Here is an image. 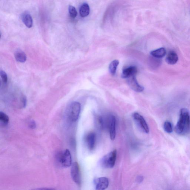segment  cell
Wrapping results in <instances>:
<instances>
[{"instance_id": "7402d4cb", "label": "cell", "mask_w": 190, "mask_h": 190, "mask_svg": "<svg viewBox=\"0 0 190 190\" xmlns=\"http://www.w3.org/2000/svg\"><path fill=\"white\" fill-rule=\"evenodd\" d=\"M29 125V127L31 129H34L36 127V124L35 122L33 120H31L30 122Z\"/></svg>"}, {"instance_id": "3957f363", "label": "cell", "mask_w": 190, "mask_h": 190, "mask_svg": "<svg viewBox=\"0 0 190 190\" xmlns=\"http://www.w3.org/2000/svg\"><path fill=\"white\" fill-rule=\"evenodd\" d=\"M117 157V151L114 150L103 157L100 161L102 167L105 168H113L115 165Z\"/></svg>"}, {"instance_id": "52a82bcc", "label": "cell", "mask_w": 190, "mask_h": 190, "mask_svg": "<svg viewBox=\"0 0 190 190\" xmlns=\"http://www.w3.org/2000/svg\"><path fill=\"white\" fill-rule=\"evenodd\" d=\"M127 82L130 87L136 92H141L144 90V88L138 83L135 75H132L127 78Z\"/></svg>"}, {"instance_id": "603a6c76", "label": "cell", "mask_w": 190, "mask_h": 190, "mask_svg": "<svg viewBox=\"0 0 190 190\" xmlns=\"http://www.w3.org/2000/svg\"><path fill=\"white\" fill-rule=\"evenodd\" d=\"M143 178L141 176L139 177V178L138 179V182H141L142 180H143Z\"/></svg>"}, {"instance_id": "2e32d148", "label": "cell", "mask_w": 190, "mask_h": 190, "mask_svg": "<svg viewBox=\"0 0 190 190\" xmlns=\"http://www.w3.org/2000/svg\"><path fill=\"white\" fill-rule=\"evenodd\" d=\"M15 57L16 59L18 61L23 63L26 61V56L23 52L21 50H18L15 53Z\"/></svg>"}, {"instance_id": "9c48e42d", "label": "cell", "mask_w": 190, "mask_h": 190, "mask_svg": "<svg viewBox=\"0 0 190 190\" xmlns=\"http://www.w3.org/2000/svg\"><path fill=\"white\" fill-rule=\"evenodd\" d=\"M108 126L110 137L111 140H115L116 136V118L114 115H111L109 119Z\"/></svg>"}, {"instance_id": "44dd1931", "label": "cell", "mask_w": 190, "mask_h": 190, "mask_svg": "<svg viewBox=\"0 0 190 190\" xmlns=\"http://www.w3.org/2000/svg\"><path fill=\"white\" fill-rule=\"evenodd\" d=\"M0 74H1V77L2 78L3 82L4 83H7L8 82L7 74L4 71H2V70H1V72H0Z\"/></svg>"}, {"instance_id": "8fae6325", "label": "cell", "mask_w": 190, "mask_h": 190, "mask_svg": "<svg viewBox=\"0 0 190 190\" xmlns=\"http://www.w3.org/2000/svg\"><path fill=\"white\" fill-rule=\"evenodd\" d=\"M137 70L135 66H131L123 69L122 71V77L123 78H127L132 75H135Z\"/></svg>"}, {"instance_id": "9a60e30c", "label": "cell", "mask_w": 190, "mask_h": 190, "mask_svg": "<svg viewBox=\"0 0 190 190\" xmlns=\"http://www.w3.org/2000/svg\"><path fill=\"white\" fill-rule=\"evenodd\" d=\"M90 7L88 4L85 3L81 6L79 9V14L82 17H86L90 13Z\"/></svg>"}, {"instance_id": "ffe728a7", "label": "cell", "mask_w": 190, "mask_h": 190, "mask_svg": "<svg viewBox=\"0 0 190 190\" xmlns=\"http://www.w3.org/2000/svg\"><path fill=\"white\" fill-rule=\"evenodd\" d=\"M68 10L70 16L72 18H75L77 15V12L75 8L72 6H70L69 7Z\"/></svg>"}, {"instance_id": "ba28073f", "label": "cell", "mask_w": 190, "mask_h": 190, "mask_svg": "<svg viewBox=\"0 0 190 190\" xmlns=\"http://www.w3.org/2000/svg\"><path fill=\"white\" fill-rule=\"evenodd\" d=\"M95 189L97 190L106 189L108 187L109 180L106 177H100L95 179L94 181Z\"/></svg>"}, {"instance_id": "5bb4252c", "label": "cell", "mask_w": 190, "mask_h": 190, "mask_svg": "<svg viewBox=\"0 0 190 190\" xmlns=\"http://www.w3.org/2000/svg\"><path fill=\"white\" fill-rule=\"evenodd\" d=\"M151 55L156 58H162L164 57L166 54L165 48H161L156 50H153L151 53Z\"/></svg>"}, {"instance_id": "d6986e66", "label": "cell", "mask_w": 190, "mask_h": 190, "mask_svg": "<svg viewBox=\"0 0 190 190\" xmlns=\"http://www.w3.org/2000/svg\"><path fill=\"white\" fill-rule=\"evenodd\" d=\"M163 128L164 131L169 133H170L173 131L172 124L169 122L167 121L164 123L163 125Z\"/></svg>"}, {"instance_id": "5b68a950", "label": "cell", "mask_w": 190, "mask_h": 190, "mask_svg": "<svg viewBox=\"0 0 190 190\" xmlns=\"http://www.w3.org/2000/svg\"><path fill=\"white\" fill-rule=\"evenodd\" d=\"M133 118L135 123L142 131L146 133L149 131L148 125L146 122L142 115L138 113H135L133 114Z\"/></svg>"}, {"instance_id": "6da1fadb", "label": "cell", "mask_w": 190, "mask_h": 190, "mask_svg": "<svg viewBox=\"0 0 190 190\" xmlns=\"http://www.w3.org/2000/svg\"><path fill=\"white\" fill-rule=\"evenodd\" d=\"M190 127L189 112L187 108H182L180 110L178 121L175 127V131L179 135H184L189 131Z\"/></svg>"}, {"instance_id": "e0dca14e", "label": "cell", "mask_w": 190, "mask_h": 190, "mask_svg": "<svg viewBox=\"0 0 190 190\" xmlns=\"http://www.w3.org/2000/svg\"><path fill=\"white\" fill-rule=\"evenodd\" d=\"M119 64V62L118 60H115L110 63L109 66V71L111 75H115Z\"/></svg>"}, {"instance_id": "30bf717a", "label": "cell", "mask_w": 190, "mask_h": 190, "mask_svg": "<svg viewBox=\"0 0 190 190\" xmlns=\"http://www.w3.org/2000/svg\"><path fill=\"white\" fill-rule=\"evenodd\" d=\"M86 142L88 148L93 150L94 148L96 142V135L94 133H90L86 137Z\"/></svg>"}, {"instance_id": "4fadbf2b", "label": "cell", "mask_w": 190, "mask_h": 190, "mask_svg": "<svg viewBox=\"0 0 190 190\" xmlns=\"http://www.w3.org/2000/svg\"><path fill=\"white\" fill-rule=\"evenodd\" d=\"M22 20L26 25V27L30 28L32 27L33 25V20L31 15L28 13H24L22 16Z\"/></svg>"}, {"instance_id": "277c9868", "label": "cell", "mask_w": 190, "mask_h": 190, "mask_svg": "<svg viewBox=\"0 0 190 190\" xmlns=\"http://www.w3.org/2000/svg\"><path fill=\"white\" fill-rule=\"evenodd\" d=\"M58 162L62 167H68L72 164V157L68 150L66 149L60 153L57 156Z\"/></svg>"}, {"instance_id": "7c38bea8", "label": "cell", "mask_w": 190, "mask_h": 190, "mask_svg": "<svg viewBox=\"0 0 190 190\" xmlns=\"http://www.w3.org/2000/svg\"><path fill=\"white\" fill-rule=\"evenodd\" d=\"M166 60L169 64H175L178 60V57L175 51H171L167 54Z\"/></svg>"}, {"instance_id": "7a4b0ae2", "label": "cell", "mask_w": 190, "mask_h": 190, "mask_svg": "<svg viewBox=\"0 0 190 190\" xmlns=\"http://www.w3.org/2000/svg\"><path fill=\"white\" fill-rule=\"evenodd\" d=\"M81 108L80 104L78 102H73L69 105L66 111V115L69 120L73 122L77 120L80 114Z\"/></svg>"}, {"instance_id": "8992f818", "label": "cell", "mask_w": 190, "mask_h": 190, "mask_svg": "<svg viewBox=\"0 0 190 190\" xmlns=\"http://www.w3.org/2000/svg\"><path fill=\"white\" fill-rule=\"evenodd\" d=\"M71 174L73 181L78 185H80L82 181L79 166L76 162L73 163L72 166Z\"/></svg>"}, {"instance_id": "ac0fdd59", "label": "cell", "mask_w": 190, "mask_h": 190, "mask_svg": "<svg viewBox=\"0 0 190 190\" xmlns=\"http://www.w3.org/2000/svg\"><path fill=\"white\" fill-rule=\"evenodd\" d=\"M0 121L3 125H6L9 122V117L6 114L3 112H0Z\"/></svg>"}]
</instances>
